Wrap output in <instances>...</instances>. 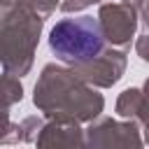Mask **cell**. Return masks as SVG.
I'll return each instance as SVG.
<instances>
[{
    "mask_svg": "<svg viewBox=\"0 0 149 149\" xmlns=\"http://www.w3.org/2000/svg\"><path fill=\"white\" fill-rule=\"evenodd\" d=\"M49 47L56 58L74 68H84L100 56L105 47V30L93 16L63 19L51 28Z\"/></svg>",
    "mask_w": 149,
    "mask_h": 149,
    "instance_id": "1",
    "label": "cell"
},
{
    "mask_svg": "<svg viewBox=\"0 0 149 149\" xmlns=\"http://www.w3.org/2000/svg\"><path fill=\"white\" fill-rule=\"evenodd\" d=\"M102 26H105V33L109 35L112 42L116 44H123L133 28H135V19H133V12L126 9V7H119V5H112V7H105L102 9Z\"/></svg>",
    "mask_w": 149,
    "mask_h": 149,
    "instance_id": "2",
    "label": "cell"
},
{
    "mask_svg": "<svg viewBox=\"0 0 149 149\" xmlns=\"http://www.w3.org/2000/svg\"><path fill=\"white\" fill-rule=\"evenodd\" d=\"M137 51L142 54V58H149V40H142L137 44Z\"/></svg>",
    "mask_w": 149,
    "mask_h": 149,
    "instance_id": "3",
    "label": "cell"
}]
</instances>
